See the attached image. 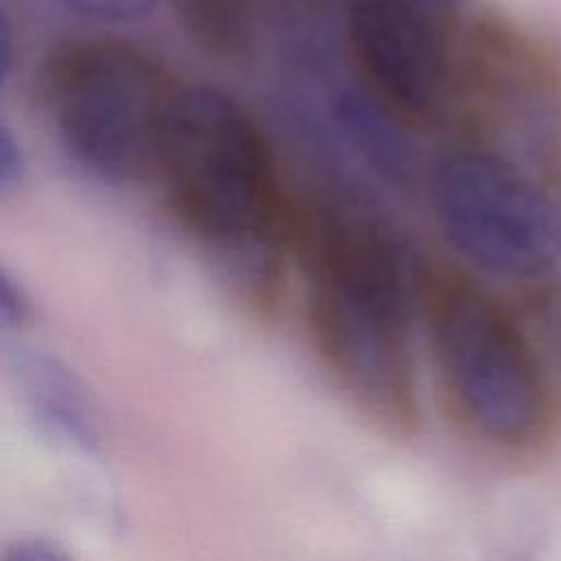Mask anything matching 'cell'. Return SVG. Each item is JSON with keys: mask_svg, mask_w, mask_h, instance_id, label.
I'll list each match as a JSON object with an SVG mask.
<instances>
[{"mask_svg": "<svg viewBox=\"0 0 561 561\" xmlns=\"http://www.w3.org/2000/svg\"><path fill=\"white\" fill-rule=\"evenodd\" d=\"M307 318L335 381L373 419H419L414 324L430 291L416 252L390 228L348 213L313 217L302 237Z\"/></svg>", "mask_w": 561, "mask_h": 561, "instance_id": "cell-1", "label": "cell"}, {"mask_svg": "<svg viewBox=\"0 0 561 561\" xmlns=\"http://www.w3.org/2000/svg\"><path fill=\"white\" fill-rule=\"evenodd\" d=\"M156 180L180 228L254 300H270L283 237L272 147L254 116L208 83H180Z\"/></svg>", "mask_w": 561, "mask_h": 561, "instance_id": "cell-2", "label": "cell"}, {"mask_svg": "<svg viewBox=\"0 0 561 561\" xmlns=\"http://www.w3.org/2000/svg\"><path fill=\"white\" fill-rule=\"evenodd\" d=\"M425 327L451 416L484 447L533 456L557 432V399L533 340L515 316L469 280L430 289Z\"/></svg>", "mask_w": 561, "mask_h": 561, "instance_id": "cell-3", "label": "cell"}, {"mask_svg": "<svg viewBox=\"0 0 561 561\" xmlns=\"http://www.w3.org/2000/svg\"><path fill=\"white\" fill-rule=\"evenodd\" d=\"M178 88L147 50L112 37L55 48L37 77L61 151L88 175L116 186L156 178Z\"/></svg>", "mask_w": 561, "mask_h": 561, "instance_id": "cell-4", "label": "cell"}, {"mask_svg": "<svg viewBox=\"0 0 561 561\" xmlns=\"http://www.w3.org/2000/svg\"><path fill=\"white\" fill-rule=\"evenodd\" d=\"M434 219L473 267L500 278H537L561 256V213L515 162L480 147L440 153L427 173Z\"/></svg>", "mask_w": 561, "mask_h": 561, "instance_id": "cell-5", "label": "cell"}, {"mask_svg": "<svg viewBox=\"0 0 561 561\" xmlns=\"http://www.w3.org/2000/svg\"><path fill=\"white\" fill-rule=\"evenodd\" d=\"M359 88L403 121L430 116L447 88L440 18L414 0H340Z\"/></svg>", "mask_w": 561, "mask_h": 561, "instance_id": "cell-6", "label": "cell"}, {"mask_svg": "<svg viewBox=\"0 0 561 561\" xmlns=\"http://www.w3.org/2000/svg\"><path fill=\"white\" fill-rule=\"evenodd\" d=\"M335 116L342 131L355 145V151L383 180L408 184L414 173V151L403 134L401 116L381 105L364 88H351L337 94Z\"/></svg>", "mask_w": 561, "mask_h": 561, "instance_id": "cell-7", "label": "cell"}, {"mask_svg": "<svg viewBox=\"0 0 561 561\" xmlns=\"http://www.w3.org/2000/svg\"><path fill=\"white\" fill-rule=\"evenodd\" d=\"M22 368L28 403L35 416L75 447L94 451L99 436L92 410L72 373L48 355L26 357Z\"/></svg>", "mask_w": 561, "mask_h": 561, "instance_id": "cell-8", "label": "cell"}, {"mask_svg": "<svg viewBox=\"0 0 561 561\" xmlns=\"http://www.w3.org/2000/svg\"><path fill=\"white\" fill-rule=\"evenodd\" d=\"M184 24L193 35L224 53L239 48L250 28V0H178Z\"/></svg>", "mask_w": 561, "mask_h": 561, "instance_id": "cell-9", "label": "cell"}, {"mask_svg": "<svg viewBox=\"0 0 561 561\" xmlns=\"http://www.w3.org/2000/svg\"><path fill=\"white\" fill-rule=\"evenodd\" d=\"M66 7L96 22L127 24L145 20L153 9L156 0H61Z\"/></svg>", "mask_w": 561, "mask_h": 561, "instance_id": "cell-10", "label": "cell"}, {"mask_svg": "<svg viewBox=\"0 0 561 561\" xmlns=\"http://www.w3.org/2000/svg\"><path fill=\"white\" fill-rule=\"evenodd\" d=\"M26 173V156L20 145V138L13 134V129L2 123L0 127V191L2 195H9L15 191Z\"/></svg>", "mask_w": 561, "mask_h": 561, "instance_id": "cell-11", "label": "cell"}, {"mask_svg": "<svg viewBox=\"0 0 561 561\" xmlns=\"http://www.w3.org/2000/svg\"><path fill=\"white\" fill-rule=\"evenodd\" d=\"M0 561H72V557L46 537H20L2 550Z\"/></svg>", "mask_w": 561, "mask_h": 561, "instance_id": "cell-12", "label": "cell"}, {"mask_svg": "<svg viewBox=\"0 0 561 561\" xmlns=\"http://www.w3.org/2000/svg\"><path fill=\"white\" fill-rule=\"evenodd\" d=\"M28 313V300L18 280L4 270L0 278V324L4 331L15 329Z\"/></svg>", "mask_w": 561, "mask_h": 561, "instance_id": "cell-13", "label": "cell"}, {"mask_svg": "<svg viewBox=\"0 0 561 561\" xmlns=\"http://www.w3.org/2000/svg\"><path fill=\"white\" fill-rule=\"evenodd\" d=\"M539 311H541L546 346L552 355V362L557 364V368L561 373V296L548 298Z\"/></svg>", "mask_w": 561, "mask_h": 561, "instance_id": "cell-14", "label": "cell"}, {"mask_svg": "<svg viewBox=\"0 0 561 561\" xmlns=\"http://www.w3.org/2000/svg\"><path fill=\"white\" fill-rule=\"evenodd\" d=\"M414 2H419L421 7H425L427 11L438 15L440 20L454 9V0H414Z\"/></svg>", "mask_w": 561, "mask_h": 561, "instance_id": "cell-15", "label": "cell"}]
</instances>
